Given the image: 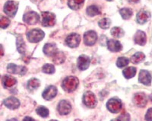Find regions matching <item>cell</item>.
I'll list each match as a JSON object with an SVG mask.
<instances>
[{
	"label": "cell",
	"instance_id": "1",
	"mask_svg": "<svg viewBox=\"0 0 152 121\" xmlns=\"http://www.w3.org/2000/svg\"><path fill=\"white\" fill-rule=\"evenodd\" d=\"M79 84V81L75 76H69L62 81V88L66 92H72L75 90Z\"/></svg>",
	"mask_w": 152,
	"mask_h": 121
},
{
	"label": "cell",
	"instance_id": "2",
	"mask_svg": "<svg viewBox=\"0 0 152 121\" xmlns=\"http://www.w3.org/2000/svg\"><path fill=\"white\" fill-rule=\"evenodd\" d=\"M44 37V32L40 29H33L27 34V38L31 43H37Z\"/></svg>",
	"mask_w": 152,
	"mask_h": 121
},
{
	"label": "cell",
	"instance_id": "3",
	"mask_svg": "<svg viewBox=\"0 0 152 121\" xmlns=\"http://www.w3.org/2000/svg\"><path fill=\"white\" fill-rule=\"evenodd\" d=\"M18 9V4L14 1H9L4 5V12L9 17H14Z\"/></svg>",
	"mask_w": 152,
	"mask_h": 121
},
{
	"label": "cell",
	"instance_id": "4",
	"mask_svg": "<svg viewBox=\"0 0 152 121\" xmlns=\"http://www.w3.org/2000/svg\"><path fill=\"white\" fill-rule=\"evenodd\" d=\"M56 23V17L53 13L42 12V25L44 27L53 26Z\"/></svg>",
	"mask_w": 152,
	"mask_h": 121
},
{
	"label": "cell",
	"instance_id": "5",
	"mask_svg": "<svg viewBox=\"0 0 152 121\" xmlns=\"http://www.w3.org/2000/svg\"><path fill=\"white\" fill-rule=\"evenodd\" d=\"M122 102L119 99L111 98L107 103V109L112 113H118L122 109Z\"/></svg>",
	"mask_w": 152,
	"mask_h": 121
},
{
	"label": "cell",
	"instance_id": "6",
	"mask_svg": "<svg viewBox=\"0 0 152 121\" xmlns=\"http://www.w3.org/2000/svg\"><path fill=\"white\" fill-rule=\"evenodd\" d=\"M83 102L87 107L93 108L97 104V100L95 95L91 92H87L83 96Z\"/></svg>",
	"mask_w": 152,
	"mask_h": 121
},
{
	"label": "cell",
	"instance_id": "7",
	"mask_svg": "<svg viewBox=\"0 0 152 121\" xmlns=\"http://www.w3.org/2000/svg\"><path fill=\"white\" fill-rule=\"evenodd\" d=\"M72 106L69 101L66 100H60L57 106V111L60 115H67L71 112Z\"/></svg>",
	"mask_w": 152,
	"mask_h": 121
},
{
	"label": "cell",
	"instance_id": "8",
	"mask_svg": "<svg viewBox=\"0 0 152 121\" xmlns=\"http://www.w3.org/2000/svg\"><path fill=\"white\" fill-rule=\"evenodd\" d=\"M23 20L24 22L28 24H35L38 23L40 20V16L37 12H30L24 15Z\"/></svg>",
	"mask_w": 152,
	"mask_h": 121
},
{
	"label": "cell",
	"instance_id": "9",
	"mask_svg": "<svg viewBox=\"0 0 152 121\" xmlns=\"http://www.w3.org/2000/svg\"><path fill=\"white\" fill-rule=\"evenodd\" d=\"M7 70L9 73L12 74H18L23 76L27 73V68L21 66H16L13 63L9 64L7 67Z\"/></svg>",
	"mask_w": 152,
	"mask_h": 121
},
{
	"label": "cell",
	"instance_id": "10",
	"mask_svg": "<svg viewBox=\"0 0 152 121\" xmlns=\"http://www.w3.org/2000/svg\"><path fill=\"white\" fill-rule=\"evenodd\" d=\"M97 40V35L93 31H89L84 35V41L88 46L94 45Z\"/></svg>",
	"mask_w": 152,
	"mask_h": 121
},
{
	"label": "cell",
	"instance_id": "11",
	"mask_svg": "<svg viewBox=\"0 0 152 121\" xmlns=\"http://www.w3.org/2000/svg\"><path fill=\"white\" fill-rule=\"evenodd\" d=\"M66 43L69 47H77L80 43V36L78 34H71L66 39Z\"/></svg>",
	"mask_w": 152,
	"mask_h": 121
},
{
	"label": "cell",
	"instance_id": "12",
	"mask_svg": "<svg viewBox=\"0 0 152 121\" xmlns=\"http://www.w3.org/2000/svg\"><path fill=\"white\" fill-rule=\"evenodd\" d=\"M57 95V88L56 87L53 86V85H50L48 88L45 89V91L43 92V98L45 100H52L53 98L56 96Z\"/></svg>",
	"mask_w": 152,
	"mask_h": 121
},
{
	"label": "cell",
	"instance_id": "13",
	"mask_svg": "<svg viewBox=\"0 0 152 121\" xmlns=\"http://www.w3.org/2000/svg\"><path fill=\"white\" fill-rule=\"evenodd\" d=\"M151 76L146 70H141L138 76V81L145 85H150L151 83Z\"/></svg>",
	"mask_w": 152,
	"mask_h": 121
},
{
	"label": "cell",
	"instance_id": "14",
	"mask_svg": "<svg viewBox=\"0 0 152 121\" xmlns=\"http://www.w3.org/2000/svg\"><path fill=\"white\" fill-rule=\"evenodd\" d=\"M133 101L138 107H144L147 104V98L146 95L143 93H138L134 96Z\"/></svg>",
	"mask_w": 152,
	"mask_h": 121
},
{
	"label": "cell",
	"instance_id": "15",
	"mask_svg": "<svg viewBox=\"0 0 152 121\" xmlns=\"http://www.w3.org/2000/svg\"><path fill=\"white\" fill-rule=\"evenodd\" d=\"M4 104L5 107H7L9 109L15 110L19 107L20 102H19L18 99H17L16 98L9 97L4 100Z\"/></svg>",
	"mask_w": 152,
	"mask_h": 121
},
{
	"label": "cell",
	"instance_id": "16",
	"mask_svg": "<svg viewBox=\"0 0 152 121\" xmlns=\"http://www.w3.org/2000/svg\"><path fill=\"white\" fill-rule=\"evenodd\" d=\"M91 59L89 57L85 55H81L78 59V68L80 70H85L90 66Z\"/></svg>",
	"mask_w": 152,
	"mask_h": 121
},
{
	"label": "cell",
	"instance_id": "17",
	"mask_svg": "<svg viewBox=\"0 0 152 121\" xmlns=\"http://www.w3.org/2000/svg\"><path fill=\"white\" fill-rule=\"evenodd\" d=\"M107 47L111 52H119L122 50V45L121 43H119V41L113 39H111L107 41Z\"/></svg>",
	"mask_w": 152,
	"mask_h": 121
},
{
	"label": "cell",
	"instance_id": "18",
	"mask_svg": "<svg viewBox=\"0 0 152 121\" xmlns=\"http://www.w3.org/2000/svg\"><path fill=\"white\" fill-rule=\"evenodd\" d=\"M134 40H135V43L138 45L144 46L147 41V37H146L145 32L142 31H138L134 37Z\"/></svg>",
	"mask_w": 152,
	"mask_h": 121
},
{
	"label": "cell",
	"instance_id": "19",
	"mask_svg": "<svg viewBox=\"0 0 152 121\" xmlns=\"http://www.w3.org/2000/svg\"><path fill=\"white\" fill-rule=\"evenodd\" d=\"M151 17V15L148 12L146 11H140L137 15V21L141 24H143L147 22Z\"/></svg>",
	"mask_w": 152,
	"mask_h": 121
},
{
	"label": "cell",
	"instance_id": "20",
	"mask_svg": "<svg viewBox=\"0 0 152 121\" xmlns=\"http://www.w3.org/2000/svg\"><path fill=\"white\" fill-rule=\"evenodd\" d=\"M43 51L46 55L53 56L57 52L56 46L55 44H53V43H47L43 47Z\"/></svg>",
	"mask_w": 152,
	"mask_h": 121
},
{
	"label": "cell",
	"instance_id": "21",
	"mask_svg": "<svg viewBox=\"0 0 152 121\" xmlns=\"http://www.w3.org/2000/svg\"><path fill=\"white\" fill-rule=\"evenodd\" d=\"M16 84V79L11 76H5L2 78V85L5 88H11Z\"/></svg>",
	"mask_w": 152,
	"mask_h": 121
},
{
	"label": "cell",
	"instance_id": "22",
	"mask_svg": "<svg viewBox=\"0 0 152 121\" xmlns=\"http://www.w3.org/2000/svg\"><path fill=\"white\" fill-rule=\"evenodd\" d=\"M66 59V56L61 51H57L53 56V61L56 64H60L64 62Z\"/></svg>",
	"mask_w": 152,
	"mask_h": 121
},
{
	"label": "cell",
	"instance_id": "23",
	"mask_svg": "<svg viewBox=\"0 0 152 121\" xmlns=\"http://www.w3.org/2000/svg\"><path fill=\"white\" fill-rule=\"evenodd\" d=\"M84 2H85V0H69L68 5H69V8H71L72 9L77 10L82 6Z\"/></svg>",
	"mask_w": 152,
	"mask_h": 121
},
{
	"label": "cell",
	"instance_id": "24",
	"mask_svg": "<svg viewBox=\"0 0 152 121\" xmlns=\"http://www.w3.org/2000/svg\"><path fill=\"white\" fill-rule=\"evenodd\" d=\"M123 76L126 78H131L135 76L136 74V68L135 67H128L125 69L123 71Z\"/></svg>",
	"mask_w": 152,
	"mask_h": 121
},
{
	"label": "cell",
	"instance_id": "25",
	"mask_svg": "<svg viewBox=\"0 0 152 121\" xmlns=\"http://www.w3.org/2000/svg\"><path fill=\"white\" fill-rule=\"evenodd\" d=\"M145 54L142 52H138L133 55L131 58V62L132 63H135V64H138L140 62H142L144 59H145Z\"/></svg>",
	"mask_w": 152,
	"mask_h": 121
},
{
	"label": "cell",
	"instance_id": "26",
	"mask_svg": "<svg viewBox=\"0 0 152 121\" xmlns=\"http://www.w3.org/2000/svg\"><path fill=\"white\" fill-rule=\"evenodd\" d=\"M87 14L89 16H91V17L97 15H100V9L97 6H96V5H91V6H89L87 9Z\"/></svg>",
	"mask_w": 152,
	"mask_h": 121
},
{
	"label": "cell",
	"instance_id": "27",
	"mask_svg": "<svg viewBox=\"0 0 152 121\" xmlns=\"http://www.w3.org/2000/svg\"><path fill=\"white\" fill-rule=\"evenodd\" d=\"M40 86V81L37 78H32L28 82V88L29 90L33 91Z\"/></svg>",
	"mask_w": 152,
	"mask_h": 121
},
{
	"label": "cell",
	"instance_id": "28",
	"mask_svg": "<svg viewBox=\"0 0 152 121\" xmlns=\"http://www.w3.org/2000/svg\"><path fill=\"white\" fill-rule=\"evenodd\" d=\"M119 13H120L123 19H129L132 15V11L131 9H128V8H124V9H120Z\"/></svg>",
	"mask_w": 152,
	"mask_h": 121
},
{
	"label": "cell",
	"instance_id": "29",
	"mask_svg": "<svg viewBox=\"0 0 152 121\" xmlns=\"http://www.w3.org/2000/svg\"><path fill=\"white\" fill-rule=\"evenodd\" d=\"M111 34L116 38H119L123 36L124 34V31L122 28H118V27H115V28H112L111 30Z\"/></svg>",
	"mask_w": 152,
	"mask_h": 121
},
{
	"label": "cell",
	"instance_id": "30",
	"mask_svg": "<svg viewBox=\"0 0 152 121\" xmlns=\"http://www.w3.org/2000/svg\"><path fill=\"white\" fill-rule=\"evenodd\" d=\"M17 47L18 50L21 54H24L25 52V43L23 40V38L21 37H19L17 39Z\"/></svg>",
	"mask_w": 152,
	"mask_h": 121
},
{
	"label": "cell",
	"instance_id": "31",
	"mask_svg": "<svg viewBox=\"0 0 152 121\" xmlns=\"http://www.w3.org/2000/svg\"><path fill=\"white\" fill-rule=\"evenodd\" d=\"M37 114H38V115H40L41 117H47L49 116V114H50V112H49V110L47 109V107H39L37 109Z\"/></svg>",
	"mask_w": 152,
	"mask_h": 121
},
{
	"label": "cell",
	"instance_id": "32",
	"mask_svg": "<svg viewBox=\"0 0 152 121\" xmlns=\"http://www.w3.org/2000/svg\"><path fill=\"white\" fill-rule=\"evenodd\" d=\"M129 60L126 57H119L116 61V66L119 68L125 67L129 64Z\"/></svg>",
	"mask_w": 152,
	"mask_h": 121
},
{
	"label": "cell",
	"instance_id": "33",
	"mask_svg": "<svg viewBox=\"0 0 152 121\" xmlns=\"http://www.w3.org/2000/svg\"><path fill=\"white\" fill-rule=\"evenodd\" d=\"M42 71L47 74H53L55 73V67L51 64H46L43 66Z\"/></svg>",
	"mask_w": 152,
	"mask_h": 121
},
{
	"label": "cell",
	"instance_id": "34",
	"mask_svg": "<svg viewBox=\"0 0 152 121\" xmlns=\"http://www.w3.org/2000/svg\"><path fill=\"white\" fill-rule=\"evenodd\" d=\"M99 26L104 29H107L110 25V20L109 18H103L101 19L98 23Z\"/></svg>",
	"mask_w": 152,
	"mask_h": 121
},
{
	"label": "cell",
	"instance_id": "35",
	"mask_svg": "<svg viewBox=\"0 0 152 121\" xmlns=\"http://www.w3.org/2000/svg\"><path fill=\"white\" fill-rule=\"evenodd\" d=\"M9 24H10V21H9V19L8 18L4 17V16L1 17V20H0V26H1V28H7L9 25Z\"/></svg>",
	"mask_w": 152,
	"mask_h": 121
},
{
	"label": "cell",
	"instance_id": "36",
	"mask_svg": "<svg viewBox=\"0 0 152 121\" xmlns=\"http://www.w3.org/2000/svg\"><path fill=\"white\" fill-rule=\"evenodd\" d=\"M119 119L120 121H129L130 116L127 113H123L121 116L119 117Z\"/></svg>",
	"mask_w": 152,
	"mask_h": 121
},
{
	"label": "cell",
	"instance_id": "37",
	"mask_svg": "<svg viewBox=\"0 0 152 121\" xmlns=\"http://www.w3.org/2000/svg\"><path fill=\"white\" fill-rule=\"evenodd\" d=\"M145 120L146 121H152V107L148 110L147 113L145 114Z\"/></svg>",
	"mask_w": 152,
	"mask_h": 121
},
{
	"label": "cell",
	"instance_id": "38",
	"mask_svg": "<svg viewBox=\"0 0 152 121\" xmlns=\"http://www.w3.org/2000/svg\"><path fill=\"white\" fill-rule=\"evenodd\" d=\"M23 121H36L34 118L30 117H24V119L23 120Z\"/></svg>",
	"mask_w": 152,
	"mask_h": 121
},
{
	"label": "cell",
	"instance_id": "39",
	"mask_svg": "<svg viewBox=\"0 0 152 121\" xmlns=\"http://www.w3.org/2000/svg\"><path fill=\"white\" fill-rule=\"evenodd\" d=\"M34 2H35V3H37V2H40L42 1V0H32Z\"/></svg>",
	"mask_w": 152,
	"mask_h": 121
},
{
	"label": "cell",
	"instance_id": "40",
	"mask_svg": "<svg viewBox=\"0 0 152 121\" xmlns=\"http://www.w3.org/2000/svg\"><path fill=\"white\" fill-rule=\"evenodd\" d=\"M111 121H120L119 120V118H118V119H114V120H112Z\"/></svg>",
	"mask_w": 152,
	"mask_h": 121
},
{
	"label": "cell",
	"instance_id": "41",
	"mask_svg": "<svg viewBox=\"0 0 152 121\" xmlns=\"http://www.w3.org/2000/svg\"><path fill=\"white\" fill-rule=\"evenodd\" d=\"M150 99H151V102H152V95L150 96Z\"/></svg>",
	"mask_w": 152,
	"mask_h": 121
},
{
	"label": "cell",
	"instance_id": "42",
	"mask_svg": "<svg viewBox=\"0 0 152 121\" xmlns=\"http://www.w3.org/2000/svg\"><path fill=\"white\" fill-rule=\"evenodd\" d=\"M50 121H57V120H50Z\"/></svg>",
	"mask_w": 152,
	"mask_h": 121
},
{
	"label": "cell",
	"instance_id": "43",
	"mask_svg": "<svg viewBox=\"0 0 152 121\" xmlns=\"http://www.w3.org/2000/svg\"><path fill=\"white\" fill-rule=\"evenodd\" d=\"M107 1H111V0H107Z\"/></svg>",
	"mask_w": 152,
	"mask_h": 121
}]
</instances>
